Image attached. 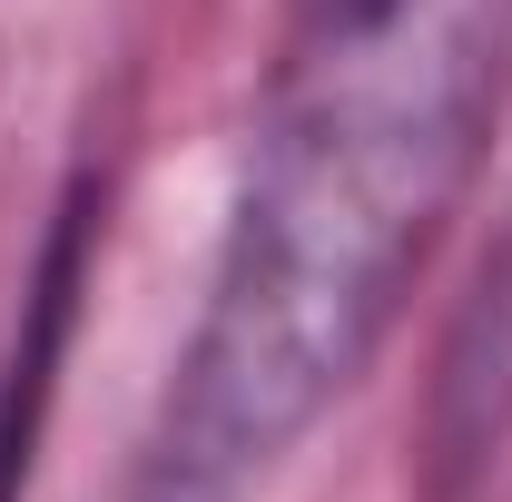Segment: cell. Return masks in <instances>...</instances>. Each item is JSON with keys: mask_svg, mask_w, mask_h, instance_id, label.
<instances>
[{"mask_svg": "<svg viewBox=\"0 0 512 502\" xmlns=\"http://www.w3.org/2000/svg\"><path fill=\"white\" fill-rule=\"evenodd\" d=\"M512 89V0H335L256 128L217 296L158 443L168 502H227L355 384Z\"/></svg>", "mask_w": 512, "mask_h": 502, "instance_id": "1", "label": "cell"}]
</instances>
